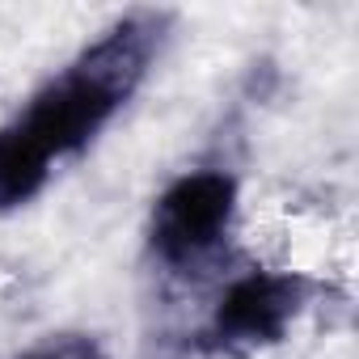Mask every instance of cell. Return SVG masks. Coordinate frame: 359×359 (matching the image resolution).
Listing matches in <instances>:
<instances>
[{
  "mask_svg": "<svg viewBox=\"0 0 359 359\" xmlns=\"http://www.w3.org/2000/svg\"><path fill=\"white\" fill-rule=\"evenodd\" d=\"M165 39L169 13L161 9H131L114 18L93 43H85L26 97L13 123L47 152L55 169L85 156L144 89L165 51Z\"/></svg>",
  "mask_w": 359,
  "mask_h": 359,
  "instance_id": "cell-1",
  "label": "cell"
},
{
  "mask_svg": "<svg viewBox=\"0 0 359 359\" xmlns=\"http://www.w3.org/2000/svg\"><path fill=\"white\" fill-rule=\"evenodd\" d=\"M241 182L233 169L199 165L182 169L156 191L144 224V245L156 266L169 275H195L216 262L237 233Z\"/></svg>",
  "mask_w": 359,
  "mask_h": 359,
  "instance_id": "cell-2",
  "label": "cell"
},
{
  "mask_svg": "<svg viewBox=\"0 0 359 359\" xmlns=\"http://www.w3.org/2000/svg\"><path fill=\"white\" fill-rule=\"evenodd\" d=\"M317 279L279 266H250L224 279L216 292L208 321L199 330V346L212 355H254L279 346L300 317L313 309Z\"/></svg>",
  "mask_w": 359,
  "mask_h": 359,
  "instance_id": "cell-3",
  "label": "cell"
},
{
  "mask_svg": "<svg viewBox=\"0 0 359 359\" xmlns=\"http://www.w3.org/2000/svg\"><path fill=\"white\" fill-rule=\"evenodd\" d=\"M55 177V165L47 161V152L22 135V127L13 118L0 123V216H13L22 208H30Z\"/></svg>",
  "mask_w": 359,
  "mask_h": 359,
  "instance_id": "cell-4",
  "label": "cell"
},
{
  "mask_svg": "<svg viewBox=\"0 0 359 359\" xmlns=\"http://www.w3.org/2000/svg\"><path fill=\"white\" fill-rule=\"evenodd\" d=\"M13 359H110L102 338L93 334H81V330H60V334H47L30 346H22Z\"/></svg>",
  "mask_w": 359,
  "mask_h": 359,
  "instance_id": "cell-5",
  "label": "cell"
}]
</instances>
